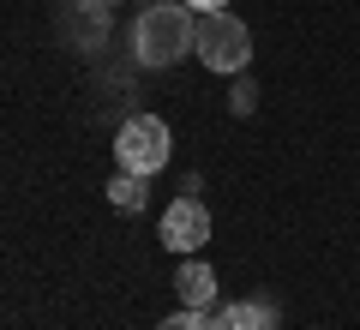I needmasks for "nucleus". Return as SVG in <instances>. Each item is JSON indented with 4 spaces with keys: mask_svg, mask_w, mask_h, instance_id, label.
Returning <instances> with one entry per match:
<instances>
[{
    "mask_svg": "<svg viewBox=\"0 0 360 330\" xmlns=\"http://www.w3.org/2000/svg\"><path fill=\"white\" fill-rule=\"evenodd\" d=\"M156 330H217V318H210V312H193V306H180V312L162 318Z\"/></svg>",
    "mask_w": 360,
    "mask_h": 330,
    "instance_id": "10",
    "label": "nucleus"
},
{
    "mask_svg": "<svg viewBox=\"0 0 360 330\" xmlns=\"http://www.w3.org/2000/svg\"><path fill=\"white\" fill-rule=\"evenodd\" d=\"M205 241H210V210H205V198H198V192H180V198L162 210V246L186 258V253H198Z\"/></svg>",
    "mask_w": 360,
    "mask_h": 330,
    "instance_id": "4",
    "label": "nucleus"
},
{
    "mask_svg": "<svg viewBox=\"0 0 360 330\" xmlns=\"http://www.w3.org/2000/svg\"><path fill=\"white\" fill-rule=\"evenodd\" d=\"M217 330H283V312L258 294H246V300H229L217 312Z\"/></svg>",
    "mask_w": 360,
    "mask_h": 330,
    "instance_id": "7",
    "label": "nucleus"
},
{
    "mask_svg": "<svg viewBox=\"0 0 360 330\" xmlns=\"http://www.w3.org/2000/svg\"><path fill=\"white\" fill-rule=\"evenodd\" d=\"M168 156H174V132H168V120H156V115H132L127 127L115 132V163L127 168V174L156 180L168 168Z\"/></svg>",
    "mask_w": 360,
    "mask_h": 330,
    "instance_id": "3",
    "label": "nucleus"
},
{
    "mask_svg": "<svg viewBox=\"0 0 360 330\" xmlns=\"http://www.w3.org/2000/svg\"><path fill=\"white\" fill-rule=\"evenodd\" d=\"M108 13H115L108 0H72L60 13V25H66V37H72L78 49H103L108 42Z\"/></svg>",
    "mask_w": 360,
    "mask_h": 330,
    "instance_id": "5",
    "label": "nucleus"
},
{
    "mask_svg": "<svg viewBox=\"0 0 360 330\" xmlns=\"http://www.w3.org/2000/svg\"><path fill=\"white\" fill-rule=\"evenodd\" d=\"M108 204H115L120 216H139L144 204H150V180H144V174H127V168H120V174L108 180Z\"/></svg>",
    "mask_w": 360,
    "mask_h": 330,
    "instance_id": "8",
    "label": "nucleus"
},
{
    "mask_svg": "<svg viewBox=\"0 0 360 330\" xmlns=\"http://www.w3.org/2000/svg\"><path fill=\"white\" fill-rule=\"evenodd\" d=\"M144 6H156V0H144Z\"/></svg>",
    "mask_w": 360,
    "mask_h": 330,
    "instance_id": "12",
    "label": "nucleus"
},
{
    "mask_svg": "<svg viewBox=\"0 0 360 330\" xmlns=\"http://www.w3.org/2000/svg\"><path fill=\"white\" fill-rule=\"evenodd\" d=\"M252 108H258V84L234 72V90H229V115H252Z\"/></svg>",
    "mask_w": 360,
    "mask_h": 330,
    "instance_id": "9",
    "label": "nucleus"
},
{
    "mask_svg": "<svg viewBox=\"0 0 360 330\" xmlns=\"http://www.w3.org/2000/svg\"><path fill=\"white\" fill-rule=\"evenodd\" d=\"M174 294H180V306H193V312H210L217 306V270L205 265V258H180V270H174Z\"/></svg>",
    "mask_w": 360,
    "mask_h": 330,
    "instance_id": "6",
    "label": "nucleus"
},
{
    "mask_svg": "<svg viewBox=\"0 0 360 330\" xmlns=\"http://www.w3.org/2000/svg\"><path fill=\"white\" fill-rule=\"evenodd\" d=\"M186 6H193V13H222L229 0H186Z\"/></svg>",
    "mask_w": 360,
    "mask_h": 330,
    "instance_id": "11",
    "label": "nucleus"
},
{
    "mask_svg": "<svg viewBox=\"0 0 360 330\" xmlns=\"http://www.w3.org/2000/svg\"><path fill=\"white\" fill-rule=\"evenodd\" d=\"M198 61L210 66V72H246L252 66V30H246V18H234L229 6L222 13H198Z\"/></svg>",
    "mask_w": 360,
    "mask_h": 330,
    "instance_id": "2",
    "label": "nucleus"
},
{
    "mask_svg": "<svg viewBox=\"0 0 360 330\" xmlns=\"http://www.w3.org/2000/svg\"><path fill=\"white\" fill-rule=\"evenodd\" d=\"M198 49V13L186 0H156L144 6L139 25H132V54L139 66H174Z\"/></svg>",
    "mask_w": 360,
    "mask_h": 330,
    "instance_id": "1",
    "label": "nucleus"
},
{
    "mask_svg": "<svg viewBox=\"0 0 360 330\" xmlns=\"http://www.w3.org/2000/svg\"><path fill=\"white\" fill-rule=\"evenodd\" d=\"M108 6H115V0H108Z\"/></svg>",
    "mask_w": 360,
    "mask_h": 330,
    "instance_id": "13",
    "label": "nucleus"
}]
</instances>
